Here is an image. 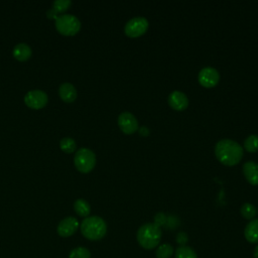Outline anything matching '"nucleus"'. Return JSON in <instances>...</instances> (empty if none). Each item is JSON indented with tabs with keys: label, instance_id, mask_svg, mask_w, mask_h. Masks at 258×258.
Segmentation results:
<instances>
[{
	"label": "nucleus",
	"instance_id": "obj_12",
	"mask_svg": "<svg viewBox=\"0 0 258 258\" xmlns=\"http://www.w3.org/2000/svg\"><path fill=\"white\" fill-rule=\"evenodd\" d=\"M243 174L247 182L253 186H258V163L247 161L243 164Z\"/></svg>",
	"mask_w": 258,
	"mask_h": 258
},
{
	"label": "nucleus",
	"instance_id": "obj_11",
	"mask_svg": "<svg viewBox=\"0 0 258 258\" xmlns=\"http://www.w3.org/2000/svg\"><path fill=\"white\" fill-rule=\"evenodd\" d=\"M168 105L176 111H184L189 106V99L185 93L174 91L168 96Z\"/></svg>",
	"mask_w": 258,
	"mask_h": 258
},
{
	"label": "nucleus",
	"instance_id": "obj_19",
	"mask_svg": "<svg viewBox=\"0 0 258 258\" xmlns=\"http://www.w3.org/2000/svg\"><path fill=\"white\" fill-rule=\"evenodd\" d=\"M175 258H198V255L189 246H179L175 252Z\"/></svg>",
	"mask_w": 258,
	"mask_h": 258
},
{
	"label": "nucleus",
	"instance_id": "obj_7",
	"mask_svg": "<svg viewBox=\"0 0 258 258\" xmlns=\"http://www.w3.org/2000/svg\"><path fill=\"white\" fill-rule=\"evenodd\" d=\"M198 80L203 87L214 88L220 81V74L216 69L212 67H206L200 71Z\"/></svg>",
	"mask_w": 258,
	"mask_h": 258
},
{
	"label": "nucleus",
	"instance_id": "obj_23",
	"mask_svg": "<svg viewBox=\"0 0 258 258\" xmlns=\"http://www.w3.org/2000/svg\"><path fill=\"white\" fill-rule=\"evenodd\" d=\"M91 252L85 247H77L70 252L69 258H90Z\"/></svg>",
	"mask_w": 258,
	"mask_h": 258
},
{
	"label": "nucleus",
	"instance_id": "obj_24",
	"mask_svg": "<svg viewBox=\"0 0 258 258\" xmlns=\"http://www.w3.org/2000/svg\"><path fill=\"white\" fill-rule=\"evenodd\" d=\"M166 220H167V218H166V216H165V214L164 213H157L155 216H154V224L157 226V227H159V228H161L162 226H165V224H166Z\"/></svg>",
	"mask_w": 258,
	"mask_h": 258
},
{
	"label": "nucleus",
	"instance_id": "obj_1",
	"mask_svg": "<svg viewBox=\"0 0 258 258\" xmlns=\"http://www.w3.org/2000/svg\"><path fill=\"white\" fill-rule=\"evenodd\" d=\"M244 154L243 147L231 139H222L215 146V155L224 165L233 166L238 164Z\"/></svg>",
	"mask_w": 258,
	"mask_h": 258
},
{
	"label": "nucleus",
	"instance_id": "obj_2",
	"mask_svg": "<svg viewBox=\"0 0 258 258\" xmlns=\"http://www.w3.org/2000/svg\"><path fill=\"white\" fill-rule=\"evenodd\" d=\"M81 232L85 238L91 241L102 239L107 233V224L99 216H91L81 223Z\"/></svg>",
	"mask_w": 258,
	"mask_h": 258
},
{
	"label": "nucleus",
	"instance_id": "obj_15",
	"mask_svg": "<svg viewBox=\"0 0 258 258\" xmlns=\"http://www.w3.org/2000/svg\"><path fill=\"white\" fill-rule=\"evenodd\" d=\"M244 236L249 243H258V219H253L246 225Z\"/></svg>",
	"mask_w": 258,
	"mask_h": 258
},
{
	"label": "nucleus",
	"instance_id": "obj_17",
	"mask_svg": "<svg viewBox=\"0 0 258 258\" xmlns=\"http://www.w3.org/2000/svg\"><path fill=\"white\" fill-rule=\"evenodd\" d=\"M74 210L79 216L87 218L91 212V207L85 199H77L74 203Z\"/></svg>",
	"mask_w": 258,
	"mask_h": 258
},
{
	"label": "nucleus",
	"instance_id": "obj_14",
	"mask_svg": "<svg viewBox=\"0 0 258 258\" xmlns=\"http://www.w3.org/2000/svg\"><path fill=\"white\" fill-rule=\"evenodd\" d=\"M71 5H72L71 0H55L53 4V9H51L50 11L47 12L48 18L55 19V21H56L57 18L59 17V14L67 11Z\"/></svg>",
	"mask_w": 258,
	"mask_h": 258
},
{
	"label": "nucleus",
	"instance_id": "obj_4",
	"mask_svg": "<svg viewBox=\"0 0 258 258\" xmlns=\"http://www.w3.org/2000/svg\"><path fill=\"white\" fill-rule=\"evenodd\" d=\"M74 163L81 173H90L96 165V155L93 150L82 147L77 150L74 157Z\"/></svg>",
	"mask_w": 258,
	"mask_h": 258
},
{
	"label": "nucleus",
	"instance_id": "obj_10",
	"mask_svg": "<svg viewBox=\"0 0 258 258\" xmlns=\"http://www.w3.org/2000/svg\"><path fill=\"white\" fill-rule=\"evenodd\" d=\"M80 224L79 221L74 217H66L58 225V234L62 237H70L76 233Z\"/></svg>",
	"mask_w": 258,
	"mask_h": 258
},
{
	"label": "nucleus",
	"instance_id": "obj_26",
	"mask_svg": "<svg viewBox=\"0 0 258 258\" xmlns=\"http://www.w3.org/2000/svg\"><path fill=\"white\" fill-rule=\"evenodd\" d=\"M139 130V133H140V135H142V136H147L148 134H149V130H148V128L147 127H145V126H142L140 129H138Z\"/></svg>",
	"mask_w": 258,
	"mask_h": 258
},
{
	"label": "nucleus",
	"instance_id": "obj_16",
	"mask_svg": "<svg viewBox=\"0 0 258 258\" xmlns=\"http://www.w3.org/2000/svg\"><path fill=\"white\" fill-rule=\"evenodd\" d=\"M13 54L17 60H19L21 62H25L32 57L33 51H32V48L28 44L20 43L14 48Z\"/></svg>",
	"mask_w": 258,
	"mask_h": 258
},
{
	"label": "nucleus",
	"instance_id": "obj_27",
	"mask_svg": "<svg viewBox=\"0 0 258 258\" xmlns=\"http://www.w3.org/2000/svg\"><path fill=\"white\" fill-rule=\"evenodd\" d=\"M253 257H254V258H258V245L254 248V251H253Z\"/></svg>",
	"mask_w": 258,
	"mask_h": 258
},
{
	"label": "nucleus",
	"instance_id": "obj_8",
	"mask_svg": "<svg viewBox=\"0 0 258 258\" xmlns=\"http://www.w3.org/2000/svg\"><path fill=\"white\" fill-rule=\"evenodd\" d=\"M118 126L121 129V131L125 134H133L134 132H136L139 129V125H138V121L136 119V117L130 113V112H122L119 114L118 116Z\"/></svg>",
	"mask_w": 258,
	"mask_h": 258
},
{
	"label": "nucleus",
	"instance_id": "obj_5",
	"mask_svg": "<svg viewBox=\"0 0 258 258\" xmlns=\"http://www.w3.org/2000/svg\"><path fill=\"white\" fill-rule=\"evenodd\" d=\"M56 29L64 36H75L81 30V22L74 15H60L56 20Z\"/></svg>",
	"mask_w": 258,
	"mask_h": 258
},
{
	"label": "nucleus",
	"instance_id": "obj_25",
	"mask_svg": "<svg viewBox=\"0 0 258 258\" xmlns=\"http://www.w3.org/2000/svg\"><path fill=\"white\" fill-rule=\"evenodd\" d=\"M176 241H177V243L180 246H187V244L189 242V236H188V234L186 232H180L177 235Z\"/></svg>",
	"mask_w": 258,
	"mask_h": 258
},
{
	"label": "nucleus",
	"instance_id": "obj_28",
	"mask_svg": "<svg viewBox=\"0 0 258 258\" xmlns=\"http://www.w3.org/2000/svg\"><path fill=\"white\" fill-rule=\"evenodd\" d=\"M257 213H258V211H257Z\"/></svg>",
	"mask_w": 258,
	"mask_h": 258
},
{
	"label": "nucleus",
	"instance_id": "obj_21",
	"mask_svg": "<svg viewBox=\"0 0 258 258\" xmlns=\"http://www.w3.org/2000/svg\"><path fill=\"white\" fill-rule=\"evenodd\" d=\"M244 148L246 149V151L251 153L258 151V135H249L244 141Z\"/></svg>",
	"mask_w": 258,
	"mask_h": 258
},
{
	"label": "nucleus",
	"instance_id": "obj_22",
	"mask_svg": "<svg viewBox=\"0 0 258 258\" xmlns=\"http://www.w3.org/2000/svg\"><path fill=\"white\" fill-rule=\"evenodd\" d=\"M240 212H241V215H242L245 219H247V220H253L254 217H255V215H256V213H257V210H256V208H255L254 205H252V204H250V203H245V204H243V206L241 207Z\"/></svg>",
	"mask_w": 258,
	"mask_h": 258
},
{
	"label": "nucleus",
	"instance_id": "obj_13",
	"mask_svg": "<svg viewBox=\"0 0 258 258\" xmlns=\"http://www.w3.org/2000/svg\"><path fill=\"white\" fill-rule=\"evenodd\" d=\"M59 94L62 100L67 103L75 101L78 95L75 86L71 83H63L59 88Z\"/></svg>",
	"mask_w": 258,
	"mask_h": 258
},
{
	"label": "nucleus",
	"instance_id": "obj_3",
	"mask_svg": "<svg viewBox=\"0 0 258 258\" xmlns=\"http://www.w3.org/2000/svg\"><path fill=\"white\" fill-rule=\"evenodd\" d=\"M136 238L138 244L142 248L146 250H152L160 243L161 229L154 223H146L138 229Z\"/></svg>",
	"mask_w": 258,
	"mask_h": 258
},
{
	"label": "nucleus",
	"instance_id": "obj_18",
	"mask_svg": "<svg viewBox=\"0 0 258 258\" xmlns=\"http://www.w3.org/2000/svg\"><path fill=\"white\" fill-rule=\"evenodd\" d=\"M173 255H174V247L168 243L158 245L155 251L156 258H170Z\"/></svg>",
	"mask_w": 258,
	"mask_h": 258
},
{
	"label": "nucleus",
	"instance_id": "obj_9",
	"mask_svg": "<svg viewBox=\"0 0 258 258\" xmlns=\"http://www.w3.org/2000/svg\"><path fill=\"white\" fill-rule=\"evenodd\" d=\"M49 101L48 94L42 90L29 91L25 96V103L33 109L44 108Z\"/></svg>",
	"mask_w": 258,
	"mask_h": 258
},
{
	"label": "nucleus",
	"instance_id": "obj_6",
	"mask_svg": "<svg viewBox=\"0 0 258 258\" xmlns=\"http://www.w3.org/2000/svg\"><path fill=\"white\" fill-rule=\"evenodd\" d=\"M148 27L149 23L145 18L137 17L127 22L124 27V33L129 38H139L147 32Z\"/></svg>",
	"mask_w": 258,
	"mask_h": 258
},
{
	"label": "nucleus",
	"instance_id": "obj_20",
	"mask_svg": "<svg viewBox=\"0 0 258 258\" xmlns=\"http://www.w3.org/2000/svg\"><path fill=\"white\" fill-rule=\"evenodd\" d=\"M60 147L64 152L72 153L76 150L77 144H76L75 139H73L72 137H64L60 141Z\"/></svg>",
	"mask_w": 258,
	"mask_h": 258
}]
</instances>
